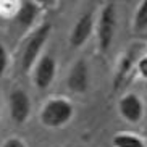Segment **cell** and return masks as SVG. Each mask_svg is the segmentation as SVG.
<instances>
[{
    "mask_svg": "<svg viewBox=\"0 0 147 147\" xmlns=\"http://www.w3.org/2000/svg\"><path fill=\"white\" fill-rule=\"evenodd\" d=\"M73 117V105L66 99H50L40 110V121L47 128H60L65 126Z\"/></svg>",
    "mask_w": 147,
    "mask_h": 147,
    "instance_id": "cell-1",
    "label": "cell"
},
{
    "mask_svg": "<svg viewBox=\"0 0 147 147\" xmlns=\"http://www.w3.org/2000/svg\"><path fill=\"white\" fill-rule=\"evenodd\" d=\"M50 31H52V24L50 23H44L31 34V37L28 39L26 45L23 49V53H21V71L23 73H29L31 68L34 66L40 50H42V47L45 45L49 36H50Z\"/></svg>",
    "mask_w": 147,
    "mask_h": 147,
    "instance_id": "cell-2",
    "label": "cell"
},
{
    "mask_svg": "<svg viewBox=\"0 0 147 147\" xmlns=\"http://www.w3.org/2000/svg\"><path fill=\"white\" fill-rule=\"evenodd\" d=\"M115 29H117V7L115 3H105L97 23V37L102 52H107L110 49L115 37Z\"/></svg>",
    "mask_w": 147,
    "mask_h": 147,
    "instance_id": "cell-3",
    "label": "cell"
},
{
    "mask_svg": "<svg viewBox=\"0 0 147 147\" xmlns=\"http://www.w3.org/2000/svg\"><path fill=\"white\" fill-rule=\"evenodd\" d=\"M10 113L15 123H26L31 113V99L23 89H15L10 94Z\"/></svg>",
    "mask_w": 147,
    "mask_h": 147,
    "instance_id": "cell-4",
    "label": "cell"
},
{
    "mask_svg": "<svg viewBox=\"0 0 147 147\" xmlns=\"http://www.w3.org/2000/svg\"><path fill=\"white\" fill-rule=\"evenodd\" d=\"M92 29H94V15H92V11H86L74 23L71 34H69V45L74 49L84 45L86 40L89 39Z\"/></svg>",
    "mask_w": 147,
    "mask_h": 147,
    "instance_id": "cell-5",
    "label": "cell"
},
{
    "mask_svg": "<svg viewBox=\"0 0 147 147\" xmlns=\"http://www.w3.org/2000/svg\"><path fill=\"white\" fill-rule=\"evenodd\" d=\"M57 61L52 55H44L34 68V84L39 89H47L55 79Z\"/></svg>",
    "mask_w": 147,
    "mask_h": 147,
    "instance_id": "cell-6",
    "label": "cell"
},
{
    "mask_svg": "<svg viewBox=\"0 0 147 147\" xmlns=\"http://www.w3.org/2000/svg\"><path fill=\"white\" fill-rule=\"evenodd\" d=\"M69 91L76 92V94H84L89 87V66L84 60L74 61V65L71 66L66 78Z\"/></svg>",
    "mask_w": 147,
    "mask_h": 147,
    "instance_id": "cell-7",
    "label": "cell"
},
{
    "mask_svg": "<svg viewBox=\"0 0 147 147\" xmlns=\"http://www.w3.org/2000/svg\"><path fill=\"white\" fill-rule=\"evenodd\" d=\"M120 115L129 123H139L144 115V105L142 100L136 94H126L120 100Z\"/></svg>",
    "mask_w": 147,
    "mask_h": 147,
    "instance_id": "cell-8",
    "label": "cell"
},
{
    "mask_svg": "<svg viewBox=\"0 0 147 147\" xmlns=\"http://www.w3.org/2000/svg\"><path fill=\"white\" fill-rule=\"evenodd\" d=\"M39 15V7L32 2H23L20 5V8L16 10L15 15V21L21 28H29L32 26V23L36 21V18Z\"/></svg>",
    "mask_w": 147,
    "mask_h": 147,
    "instance_id": "cell-9",
    "label": "cell"
},
{
    "mask_svg": "<svg viewBox=\"0 0 147 147\" xmlns=\"http://www.w3.org/2000/svg\"><path fill=\"white\" fill-rule=\"evenodd\" d=\"M113 146L115 147H146L144 141L134 134L120 133L113 136Z\"/></svg>",
    "mask_w": 147,
    "mask_h": 147,
    "instance_id": "cell-10",
    "label": "cell"
},
{
    "mask_svg": "<svg viewBox=\"0 0 147 147\" xmlns=\"http://www.w3.org/2000/svg\"><path fill=\"white\" fill-rule=\"evenodd\" d=\"M147 28V0L138 7L136 15H134V31H144Z\"/></svg>",
    "mask_w": 147,
    "mask_h": 147,
    "instance_id": "cell-11",
    "label": "cell"
},
{
    "mask_svg": "<svg viewBox=\"0 0 147 147\" xmlns=\"http://www.w3.org/2000/svg\"><path fill=\"white\" fill-rule=\"evenodd\" d=\"M133 58H134V52L133 50H129V53L123 58V61H121V65H120V71H118V78H117V84L123 79V76H125L128 71H129L131 65H133Z\"/></svg>",
    "mask_w": 147,
    "mask_h": 147,
    "instance_id": "cell-12",
    "label": "cell"
},
{
    "mask_svg": "<svg viewBox=\"0 0 147 147\" xmlns=\"http://www.w3.org/2000/svg\"><path fill=\"white\" fill-rule=\"evenodd\" d=\"M7 65H8V53L5 45L0 42V76H3V73L7 71Z\"/></svg>",
    "mask_w": 147,
    "mask_h": 147,
    "instance_id": "cell-13",
    "label": "cell"
},
{
    "mask_svg": "<svg viewBox=\"0 0 147 147\" xmlns=\"http://www.w3.org/2000/svg\"><path fill=\"white\" fill-rule=\"evenodd\" d=\"M136 65H138V73L141 74L144 79H147V55L141 57Z\"/></svg>",
    "mask_w": 147,
    "mask_h": 147,
    "instance_id": "cell-14",
    "label": "cell"
},
{
    "mask_svg": "<svg viewBox=\"0 0 147 147\" xmlns=\"http://www.w3.org/2000/svg\"><path fill=\"white\" fill-rule=\"evenodd\" d=\"M2 147H26V144L23 142L21 139H18V138H10V139L5 141Z\"/></svg>",
    "mask_w": 147,
    "mask_h": 147,
    "instance_id": "cell-15",
    "label": "cell"
},
{
    "mask_svg": "<svg viewBox=\"0 0 147 147\" xmlns=\"http://www.w3.org/2000/svg\"><path fill=\"white\" fill-rule=\"evenodd\" d=\"M146 89H147V84H146Z\"/></svg>",
    "mask_w": 147,
    "mask_h": 147,
    "instance_id": "cell-16",
    "label": "cell"
}]
</instances>
